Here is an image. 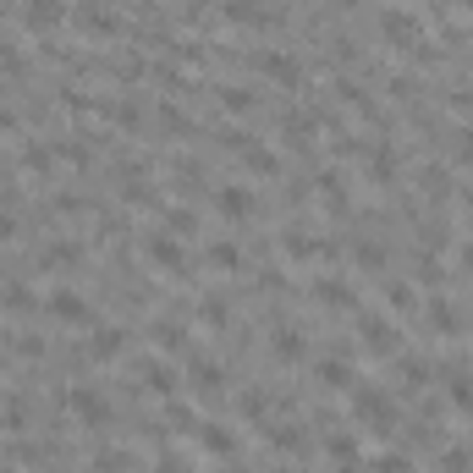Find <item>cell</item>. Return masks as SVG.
<instances>
[{"mask_svg": "<svg viewBox=\"0 0 473 473\" xmlns=\"http://www.w3.org/2000/svg\"><path fill=\"white\" fill-rule=\"evenodd\" d=\"M353 419H358L363 429H374V435H391V429H396V407H391L386 391H363V386H353Z\"/></svg>", "mask_w": 473, "mask_h": 473, "instance_id": "cell-1", "label": "cell"}, {"mask_svg": "<svg viewBox=\"0 0 473 473\" xmlns=\"http://www.w3.org/2000/svg\"><path fill=\"white\" fill-rule=\"evenodd\" d=\"M358 341H363V353L369 358H402V330L386 320V314H363V325H358Z\"/></svg>", "mask_w": 473, "mask_h": 473, "instance_id": "cell-2", "label": "cell"}, {"mask_svg": "<svg viewBox=\"0 0 473 473\" xmlns=\"http://www.w3.org/2000/svg\"><path fill=\"white\" fill-rule=\"evenodd\" d=\"M380 39H386L391 50H402V55H413V50L424 45V22H419L413 12H402V6H396V12L380 17Z\"/></svg>", "mask_w": 473, "mask_h": 473, "instance_id": "cell-3", "label": "cell"}, {"mask_svg": "<svg viewBox=\"0 0 473 473\" xmlns=\"http://www.w3.org/2000/svg\"><path fill=\"white\" fill-rule=\"evenodd\" d=\"M61 402L77 413V424H88V429H105L110 424V396L105 391H94V386H72V391H61Z\"/></svg>", "mask_w": 473, "mask_h": 473, "instance_id": "cell-4", "label": "cell"}, {"mask_svg": "<svg viewBox=\"0 0 473 473\" xmlns=\"http://www.w3.org/2000/svg\"><path fill=\"white\" fill-rule=\"evenodd\" d=\"M143 254H149V265L160 270V275H187V248L171 232H149L143 237Z\"/></svg>", "mask_w": 473, "mask_h": 473, "instance_id": "cell-5", "label": "cell"}, {"mask_svg": "<svg viewBox=\"0 0 473 473\" xmlns=\"http://www.w3.org/2000/svg\"><path fill=\"white\" fill-rule=\"evenodd\" d=\"M72 22H77V34H88V39H116L121 34V17H116L110 0H83V6L72 12Z\"/></svg>", "mask_w": 473, "mask_h": 473, "instance_id": "cell-6", "label": "cell"}, {"mask_svg": "<svg viewBox=\"0 0 473 473\" xmlns=\"http://www.w3.org/2000/svg\"><path fill=\"white\" fill-rule=\"evenodd\" d=\"M22 22L28 34H61L72 22V6L67 0H22Z\"/></svg>", "mask_w": 473, "mask_h": 473, "instance_id": "cell-7", "label": "cell"}, {"mask_svg": "<svg viewBox=\"0 0 473 473\" xmlns=\"http://www.w3.org/2000/svg\"><path fill=\"white\" fill-rule=\"evenodd\" d=\"M254 61H259V72H265L270 83H281V88H298V83H303V61L287 55V50H259Z\"/></svg>", "mask_w": 473, "mask_h": 473, "instance_id": "cell-8", "label": "cell"}, {"mask_svg": "<svg viewBox=\"0 0 473 473\" xmlns=\"http://www.w3.org/2000/svg\"><path fill=\"white\" fill-rule=\"evenodd\" d=\"M187 386H193L204 402H220L226 396V374H220V363H209V358H187Z\"/></svg>", "mask_w": 473, "mask_h": 473, "instance_id": "cell-9", "label": "cell"}, {"mask_svg": "<svg viewBox=\"0 0 473 473\" xmlns=\"http://www.w3.org/2000/svg\"><path fill=\"white\" fill-rule=\"evenodd\" d=\"M363 171H369V182H374V187H396V176H402L396 149H391V143H369V154H363Z\"/></svg>", "mask_w": 473, "mask_h": 473, "instance_id": "cell-10", "label": "cell"}, {"mask_svg": "<svg viewBox=\"0 0 473 473\" xmlns=\"http://www.w3.org/2000/svg\"><path fill=\"white\" fill-rule=\"evenodd\" d=\"M45 314H50V320H61V325H88V303H83L72 287H55V292L45 298Z\"/></svg>", "mask_w": 473, "mask_h": 473, "instance_id": "cell-11", "label": "cell"}, {"mask_svg": "<svg viewBox=\"0 0 473 473\" xmlns=\"http://www.w3.org/2000/svg\"><path fill=\"white\" fill-rule=\"evenodd\" d=\"M121 353H127V330H121V325H94L88 358H94V363H116Z\"/></svg>", "mask_w": 473, "mask_h": 473, "instance_id": "cell-12", "label": "cell"}, {"mask_svg": "<svg viewBox=\"0 0 473 473\" xmlns=\"http://www.w3.org/2000/svg\"><path fill=\"white\" fill-rule=\"evenodd\" d=\"M220 17H226L232 28H270L275 12L259 6V0H220Z\"/></svg>", "mask_w": 473, "mask_h": 473, "instance_id": "cell-13", "label": "cell"}, {"mask_svg": "<svg viewBox=\"0 0 473 473\" xmlns=\"http://www.w3.org/2000/svg\"><path fill=\"white\" fill-rule=\"evenodd\" d=\"M237 160L248 166V176H265V182H275V176H281V154H275V149H265L259 138L248 143V149L237 154Z\"/></svg>", "mask_w": 473, "mask_h": 473, "instance_id": "cell-14", "label": "cell"}, {"mask_svg": "<svg viewBox=\"0 0 473 473\" xmlns=\"http://www.w3.org/2000/svg\"><path fill=\"white\" fill-rule=\"evenodd\" d=\"M215 209L220 215H226V220H248V215H254V193H248V187H215Z\"/></svg>", "mask_w": 473, "mask_h": 473, "instance_id": "cell-15", "label": "cell"}, {"mask_svg": "<svg viewBox=\"0 0 473 473\" xmlns=\"http://www.w3.org/2000/svg\"><path fill=\"white\" fill-rule=\"evenodd\" d=\"M424 320H429L435 336H457V330H462V314L452 308V298H429V303H424Z\"/></svg>", "mask_w": 473, "mask_h": 473, "instance_id": "cell-16", "label": "cell"}, {"mask_svg": "<svg viewBox=\"0 0 473 473\" xmlns=\"http://www.w3.org/2000/svg\"><path fill=\"white\" fill-rule=\"evenodd\" d=\"M314 193H320V204L330 215H347V182H341V171H320V176H314Z\"/></svg>", "mask_w": 473, "mask_h": 473, "instance_id": "cell-17", "label": "cell"}, {"mask_svg": "<svg viewBox=\"0 0 473 473\" xmlns=\"http://www.w3.org/2000/svg\"><path fill=\"white\" fill-rule=\"evenodd\" d=\"M270 353H275L281 363H303V353H308V341H303V330H298V325H281V330L270 336Z\"/></svg>", "mask_w": 473, "mask_h": 473, "instance_id": "cell-18", "label": "cell"}, {"mask_svg": "<svg viewBox=\"0 0 473 473\" xmlns=\"http://www.w3.org/2000/svg\"><path fill=\"white\" fill-rule=\"evenodd\" d=\"M314 374H320L325 391H353L358 386V374H353V363H347V358H320V369H314Z\"/></svg>", "mask_w": 473, "mask_h": 473, "instance_id": "cell-19", "label": "cell"}, {"mask_svg": "<svg viewBox=\"0 0 473 473\" xmlns=\"http://www.w3.org/2000/svg\"><path fill=\"white\" fill-rule=\"evenodd\" d=\"M265 435H270V446H275V452H287V457H303V452H308L303 424H270Z\"/></svg>", "mask_w": 473, "mask_h": 473, "instance_id": "cell-20", "label": "cell"}, {"mask_svg": "<svg viewBox=\"0 0 473 473\" xmlns=\"http://www.w3.org/2000/svg\"><path fill=\"white\" fill-rule=\"evenodd\" d=\"M187 341H193V336H187L182 320H171V314L154 320V347H160V353H187Z\"/></svg>", "mask_w": 473, "mask_h": 473, "instance_id": "cell-21", "label": "cell"}, {"mask_svg": "<svg viewBox=\"0 0 473 473\" xmlns=\"http://www.w3.org/2000/svg\"><path fill=\"white\" fill-rule=\"evenodd\" d=\"M39 265H45V270H77V265H83V248L55 237V242L45 248V254H39Z\"/></svg>", "mask_w": 473, "mask_h": 473, "instance_id": "cell-22", "label": "cell"}, {"mask_svg": "<svg viewBox=\"0 0 473 473\" xmlns=\"http://www.w3.org/2000/svg\"><path fill=\"white\" fill-rule=\"evenodd\" d=\"M199 446H204L209 457H237V435L220 429V424H199Z\"/></svg>", "mask_w": 473, "mask_h": 473, "instance_id": "cell-23", "label": "cell"}, {"mask_svg": "<svg viewBox=\"0 0 473 473\" xmlns=\"http://www.w3.org/2000/svg\"><path fill=\"white\" fill-rule=\"evenodd\" d=\"M446 402L457 407V413H473V374L446 369Z\"/></svg>", "mask_w": 473, "mask_h": 473, "instance_id": "cell-24", "label": "cell"}, {"mask_svg": "<svg viewBox=\"0 0 473 473\" xmlns=\"http://www.w3.org/2000/svg\"><path fill=\"white\" fill-rule=\"evenodd\" d=\"M419 182H424V193H429V199H446V193H457V176H452L446 166H440V160H429V166L419 171Z\"/></svg>", "mask_w": 473, "mask_h": 473, "instance_id": "cell-25", "label": "cell"}, {"mask_svg": "<svg viewBox=\"0 0 473 473\" xmlns=\"http://www.w3.org/2000/svg\"><path fill=\"white\" fill-rule=\"evenodd\" d=\"M88 473H133V452H121V446L94 452V457H88Z\"/></svg>", "mask_w": 473, "mask_h": 473, "instance_id": "cell-26", "label": "cell"}, {"mask_svg": "<svg viewBox=\"0 0 473 473\" xmlns=\"http://www.w3.org/2000/svg\"><path fill=\"white\" fill-rule=\"evenodd\" d=\"M314 298H320L325 308H358V292L347 287V281H320V287H314Z\"/></svg>", "mask_w": 473, "mask_h": 473, "instance_id": "cell-27", "label": "cell"}, {"mask_svg": "<svg viewBox=\"0 0 473 473\" xmlns=\"http://www.w3.org/2000/svg\"><path fill=\"white\" fill-rule=\"evenodd\" d=\"M22 171H28V176H50V171H55V149H50V143H28V149H22Z\"/></svg>", "mask_w": 473, "mask_h": 473, "instance_id": "cell-28", "label": "cell"}, {"mask_svg": "<svg viewBox=\"0 0 473 473\" xmlns=\"http://www.w3.org/2000/svg\"><path fill=\"white\" fill-rule=\"evenodd\" d=\"M110 121H116L121 133H143V127H149V116L138 110V100H121V105H110Z\"/></svg>", "mask_w": 473, "mask_h": 473, "instance_id": "cell-29", "label": "cell"}, {"mask_svg": "<svg viewBox=\"0 0 473 473\" xmlns=\"http://www.w3.org/2000/svg\"><path fill=\"white\" fill-rule=\"evenodd\" d=\"M209 265H215V270H226V275H237V270H242V248L226 242V237L209 242Z\"/></svg>", "mask_w": 473, "mask_h": 473, "instance_id": "cell-30", "label": "cell"}, {"mask_svg": "<svg viewBox=\"0 0 473 473\" xmlns=\"http://www.w3.org/2000/svg\"><path fill=\"white\" fill-rule=\"evenodd\" d=\"M199 320H204L209 330H226V320H232V303H226V298H204V303H199Z\"/></svg>", "mask_w": 473, "mask_h": 473, "instance_id": "cell-31", "label": "cell"}, {"mask_svg": "<svg viewBox=\"0 0 473 473\" xmlns=\"http://www.w3.org/2000/svg\"><path fill=\"white\" fill-rule=\"evenodd\" d=\"M215 100H220V110H226V116H248V110H254V94H248V88H220Z\"/></svg>", "mask_w": 473, "mask_h": 473, "instance_id": "cell-32", "label": "cell"}, {"mask_svg": "<svg viewBox=\"0 0 473 473\" xmlns=\"http://www.w3.org/2000/svg\"><path fill=\"white\" fill-rule=\"evenodd\" d=\"M386 303H391L396 314H419V292L407 287V281H391V287H386Z\"/></svg>", "mask_w": 473, "mask_h": 473, "instance_id": "cell-33", "label": "cell"}, {"mask_svg": "<svg viewBox=\"0 0 473 473\" xmlns=\"http://www.w3.org/2000/svg\"><path fill=\"white\" fill-rule=\"evenodd\" d=\"M143 386H149L154 396H171V391H176V374H171L166 363H149V369H143Z\"/></svg>", "mask_w": 473, "mask_h": 473, "instance_id": "cell-34", "label": "cell"}, {"mask_svg": "<svg viewBox=\"0 0 473 473\" xmlns=\"http://www.w3.org/2000/svg\"><path fill=\"white\" fill-rule=\"evenodd\" d=\"M0 308H6V314H28V308H39V298L28 287H6V292H0Z\"/></svg>", "mask_w": 473, "mask_h": 473, "instance_id": "cell-35", "label": "cell"}, {"mask_svg": "<svg viewBox=\"0 0 473 473\" xmlns=\"http://www.w3.org/2000/svg\"><path fill=\"white\" fill-rule=\"evenodd\" d=\"M353 265H358V270H386V248H380V242H358V248H353Z\"/></svg>", "mask_w": 473, "mask_h": 473, "instance_id": "cell-36", "label": "cell"}, {"mask_svg": "<svg viewBox=\"0 0 473 473\" xmlns=\"http://www.w3.org/2000/svg\"><path fill=\"white\" fill-rule=\"evenodd\" d=\"M0 429H12V435L28 429V402H22V396H12L6 407H0Z\"/></svg>", "mask_w": 473, "mask_h": 473, "instance_id": "cell-37", "label": "cell"}, {"mask_svg": "<svg viewBox=\"0 0 473 473\" xmlns=\"http://www.w3.org/2000/svg\"><path fill=\"white\" fill-rule=\"evenodd\" d=\"M166 232H171V237H187V232H199L193 209H182V204H176V209H166Z\"/></svg>", "mask_w": 473, "mask_h": 473, "instance_id": "cell-38", "label": "cell"}, {"mask_svg": "<svg viewBox=\"0 0 473 473\" xmlns=\"http://www.w3.org/2000/svg\"><path fill=\"white\" fill-rule=\"evenodd\" d=\"M402 386L424 391V386H429V363H424V358H402Z\"/></svg>", "mask_w": 473, "mask_h": 473, "instance_id": "cell-39", "label": "cell"}, {"mask_svg": "<svg viewBox=\"0 0 473 473\" xmlns=\"http://www.w3.org/2000/svg\"><path fill=\"white\" fill-rule=\"evenodd\" d=\"M160 127H166L171 138H182V133H193V121H187L176 105H160Z\"/></svg>", "mask_w": 473, "mask_h": 473, "instance_id": "cell-40", "label": "cell"}, {"mask_svg": "<svg viewBox=\"0 0 473 473\" xmlns=\"http://www.w3.org/2000/svg\"><path fill=\"white\" fill-rule=\"evenodd\" d=\"M61 105H67L72 116H88V110H94V100H88L83 88H61Z\"/></svg>", "mask_w": 473, "mask_h": 473, "instance_id": "cell-41", "label": "cell"}, {"mask_svg": "<svg viewBox=\"0 0 473 473\" xmlns=\"http://www.w3.org/2000/svg\"><path fill=\"white\" fill-rule=\"evenodd\" d=\"M166 413H171L166 424H171L176 435H187V429H193V435H199V419H193V413H187V407H166Z\"/></svg>", "mask_w": 473, "mask_h": 473, "instance_id": "cell-42", "label": "cell"}, {"mask_svg": "<svg viewBox=\"0 0 473 473\" xmlns=\"http://www.w3.org/2000/svg\"><path fill=\"white\" fill-rule=\"evenodd\" d=\"M127 204H133V209H143V204H154V187H149L143 176H138V182H127Z\"/></svg>", "mask_w": 473, "mask_h": 473, "instance_id": "cell-43", "label": "cell"}, {"mask_svg": "<svg viewBox=\"0 0 473 473\" xmlns=\"http://www.w3.org/2000/svg\"><path fill=\"white\" fill-rule=\"evenodd\" d=\"M374 473H413V462L396 457V452H386V457H374Z\"/></svg>", "mask_w": 473, "mask_h": 473, "instance_id": "cell-44", "label": "cell"}, {"mask_svg": "<svg viewBox=\"0 0 473 473\" xmlns=\"http://www.w3.org/2000/svg\"><path fill=\"white\" fill-rule=\"evenodd\" d=\"M265 402H270L265 391H242V413L248 419H265Z\"/></svg>", "mask_w": 473, "mask_h": 473, "instance_id": "cell-45", "label": "cell"}, {"mask_svg": "<svg viewBox=\"0 0 473 473\" xmlns=\"http://www.w3.org/2000/svg\"><path fill=\"white\" fill-rule=\"evenodd\" d=\"M6 237H17V209L0 199V242H6Z\"/></svg>", "mask_w": 473, "mask_h": 473, "instance_id": "cell-46", "label": "cell"}, {"mask_svg": "<svg viewBox=\"0 0 473 473\" xmlns=\"http://www.w3.org/2000/svg\"><path fill=\"white\" fill-rule=\"evenodd\" d=\"M440 473H468V452H462V446H452V452H446V462H440Z\"/></svg>", "mask_w": 473, "mask_h": 473, "instance_id": "cell-47", "label": "cell"}, {"mask_svg": "<svg viewBox=\"0 0 473 473\" xmlns=\"http://www.w3.org/2000/svg\"><path fill=\"white\" fill-rule=\"evenodd\" d=\"M452 110H457L462 121H473V88H462V94H452Z\"/></svg>", "mask_w": 473, "mask_h": 473, "instance_id": "cell-48", "label": "cell"}, {"mask_svg": "<svg viewBox=\"0 0 473 473\" xmlns=\"http://www.w3.org/2000/svg\"><path fill=\"white\" fill-rule=\"evenodd\" d=\"M17 353H22V358H45V336H22Z\"/></svg>", "mask_w": 473, "mask_h": 473, "instance_id": "cell-49", "label": "cell"}, {"mask_svg": "<svg viewBox=\"0 0 473 473\" xmlns=\"http://www.w3.org/2000/svg\"><path fill=\"white\" fill-rule=\"evenodd\" d=\"M0 72H6V77H12V72H22V55H17L12 45H0Z\"/></svg>", "mask_w": 473, "mask_h": 473, "instance_id": "cell-50", "label": "cell"}, {"mask_svg": "<svg viewBox=\"0 0 473 473\" xmlns=\"http://www.w3.org/2000/svg\"><path fill=\"white\" fill-rule=\"evenodd\" d=\"M452 149H457V160H462V166H473V127H468V133H457V143H452Z\"/></svg>", "mask_w": 473, "mask_h": 473, "instance_id": "cell-51", "label": "cell"}, {"mask_svg": "<svg viewBox=\"0 0 473 473\" xmlns=\"http://www.w3.org/2000/svg\"><path fill=\"white\" fill-rule=\"evenodd\" d=\"M154 473H187V462H182V452H166L160 462H154Z\"/></svg>", "mask_w": 473, "mask_h": 473, "instance_id": "cell-52", "label": "cell"}, {"mask_svg": "<svg viewBox=\"0 0 473 473\" xmlns=\"http://www.w3.org/2000/svg\"><path fill=\"white\" fill-rule=\"evenodd\" d=\"M0 133H17V116H12L6 105H0Z\"/></svg>", "mask_w": 473, "mask_h": 473, "instance_id": "cell-53", "label": "cell"}, {"mask_svg": "<svg viewBox=\"0 0 473 473\" xmlns=\"http://www.w3.org/2000/svg\"><path fill=\"white\" fill-rule=\"evenodd\" d=\"M457 265H462V270L473 275V242H462V254H457Z\"/></svg>", "mask_w": 473, "mask_h": 473, "instance_id": "cell-54", "label": "cell"}, {"mask_svg": "<svg viewBox=\"0 0 473 473\" xmlns=\"http://www.w3.org/2000/svg\"><path fill=\"white\" fill-rule=\"evenodd\" d=\"M0 374H6V358H0Z\"/></svg>", "mask_w": 473, "mask_h": 473, "instance_id": "cell-55", "label": "cell"}]
</instances>
